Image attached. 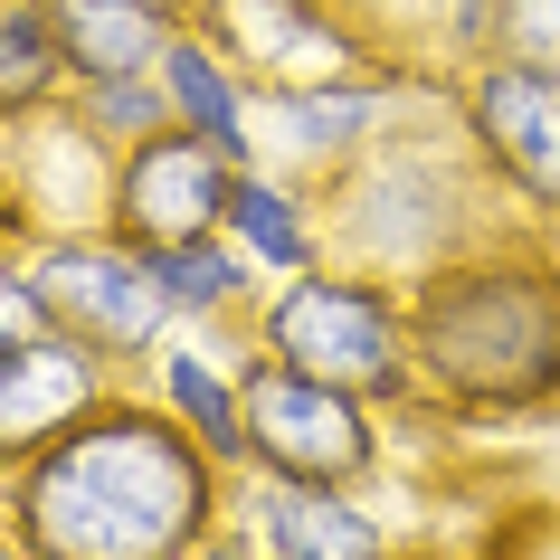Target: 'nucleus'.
<instances>
[{
	"label": "nucleus",
	"instance_id": "obj_1",
	"mask_svg": "<svg viewBox=\"0 0 560 560\" xmlns=\"http://www.w3.org/2000/svg\"><path fill=\"white\" fill-rule=\"evenodd\" d=\"M0 523L38 560H200L229 532V466L124 381L67 438L0 466Z\"/></svg>",
	"mask_w": 560,
	"mask_h": 560
},
{
	"label": "nucleus",
	"instance_id": "obj_2",
	"mask_svg": "<svg viewBox=\"0 0 560 560\" xmlns=\"http://www.w3.org/2000/svg\"><path fill=\"white\" fill-rule=\"evenodd\" d=\"M418 409L456 428H523L560 409V237L503 229L409 285Z\"/></svg>",
	"mask_w": 560,
	"mask_h": 560
},
{
	"label": "nucleus",
	"instance_id": "obj_3",
	"mask_svg": "<svg viewBox=\"0 0 560 560\" xmlns=\"http://www.w3.org/2000/svg\"><path fill=\"white\" fill-rule=\"evenodd\" d=\"M324 229H332V257L371 266L389 285H418V276H438L446 257H466L485 237L523 229L513 200L494 190V172L475 162L466 124H456V77H446L409 124H389L352 172L324 180Z\"/></svg>",
	"mask_w": 560,
	"mask_h": 560
},
{
	"label": "nucleus",
	"instance_id": "obj_4",
	"mask_svg": "<svg viewBox=\"0 0 560 560\" xmlns=\"http://www.w3.org/2000/svg\"><path fill=\"white\" fill-rule=\"evenodd\" d=\"M247 352H276L314 371V381H342L381 409H418V314L409 285H389L352 257H324L266 285V304L247 314Z\"/></svg>",
	"mask_w": 560,
	"mask_h": 560
},
{
	"label": "nucleus",
	"instance_id": "obj_5",
	"mask_svg": "<svg viewBox=\"0 0 560 560\" xmlns=\"http://www.w3.org/2000/svg\"><path fill=\"white\" fill-rule=\"evenodd\" d=\"M446 77L456 67L389 48V58L352 67V77H324V86H257V162H276V172L324 190L332 172H352L361 152L381 143L389 124H409Z\"/></svg>",
	"mask_w": 560,
	"mask_h": 560
},
{
	"label": "nucleus",
	"instance_id": "obj_6",
	"mask_svg": "<svg viewBox=\"0 0 560 560\" xmlns=\"http://www.w3.org/2000/svg\"><path fill=\"white\" fill-rule=\"evenodd\" d=\"M389 418L342 381H314L276 352H247V466L266 475H314V485H381L389 475Z\"/></svg>",
	"mask_w": 560,
	"mask_h": 560
},
{
	"label": "nucleus",
	"instance_id": "obj_7",
	"mask_svg": "<svg viewBox=\"0 0 560 560\" xmlns=\"http://www.w3.org/2000/svg\"><path fill=\"white\" fill-rule=\"evenodd\" d=\"M30 285L48 304V324L77 332L86 352H105L115 371H143L172 342V304L152 285V257L124 229H58V237H20Z\"/></svg>",
	"mask_w": 560,
	"mask_h": 560
},
{
	"label": "nucleus",
	"instance_id": "obj_8",
	"mask_svg": "<svg viewBox=\"0 0 560 560\" xmlns=\"http://www.w3.org/2000/svg\"><path fill=\"white\" fill-rule=\"evenodd\" d=\"M456 124H466L475 162L494 172V190L513 200V219L541 237H560V67L532 58H485L456 67Z\"/></svg>",
	"mask_w": 560,
	"mask_h": 560
},
{
	"label": "nucleus",
	"instance_id": "obj_9",
	"mask_svg": "<svg viewBox=\"0 0 560 560\" xmlns=\"http://www.w3.org/2000/svg\"><path fill=\"white\" fill-rule=\"evenodd\" d=\"M115 162L77 105L0 124V237H58V229H115Z\"/></svg>",
	"mask_w": 560,
	"mask_h": 560
},
{
	"label": "nucleus",
	"instance_id": "obj_10",
	"mask_svg": "<svg viewBox=\"0 0 560 560\" xmlns=\"http://www.w3.org/2000/svg\"><path fill=\"white\" fill-rule=\"evenodd\" d=\"M229 532L257 560H409L381 485H314V475H229Z\"/></svg>",
	"mask_w": 560,
	"mask_h": 560
},
{
	"label": "nucleus",
	"instance_id": "obj_11",
	"mask_svg": "<svg viewBox=\"0 0 560 560\" xmlns=\"http://www.w3.org/2000/svg\"><path fill=\"white\" fill-rule=\"evenodd\" d=\"M200 30L229 48L257 86H324L389 58V38L352 0H200Z\"/></svg>",
	"mask_w": 560,
	"mask_h": 560
},
{
	"label": "nucleus",
	"instance_id": "obj_12",
	"mask_svg": "<svg viewBox=\"0 0 560 560\" xmlns=\"http://www.w3.org/2000/svg\"><path fill=\"white\" fill-rule=\"evenodd\" d=\"M229 180H237V162H229L219 143L162 124V133H143V143L115 162V229L133 237V247L200 237V229L229 219Z\"/></svg>",
	"mask_w": 560,
	"mask_h": 560
},
{
	"label": "nucleus",
	"instance_id": "obj_13",
	"mask_svg": "<svg viewBox=\"0 0 560 560\" xmlns=\"http://www.w3.org/2000/svg\"><path fill=\"white\" fill-rule=\"evenodd\" d=\"M133 371H115L105 352H86L77 332H30V342H10L0 352V466H20L38 456L48 438H67L86 409H105Z\"/></svg>",
	"mask_w": 560,
	"mask_h": 560
},
{
	"label": "nucleus",
	"instance_id": "obj_14",
	"mask_svg": "<svg viewBox=\"0 0 560 560\" xmlns=\"http://www.w3.org/2000/svg\"><path fill=\"white\" fill-rule=\"evenodd\" d=\"M133 389L162 399V409H172L229 475H247V332H190V324H172V342L133 371Z\"/></svg>",
	"mask_w": 560,
	"mask_h": 560
},
{
	"label": "nucleus",
	"instance_id": "obj_15",
	"mask_svg": "<svg viewBox=\"0 0 560 560\" xmlns=\"http://www.w3.org/2000/svg\"><path fill=\"white\" fill-rule=\"evenodd\" d=\"M229 247L247 266H257L266 285H285V276H304V266L332 257V229H324V190L295 172H276V162H237L229 180Z\"/></svg>",
	"mask_w": 560,
	"mask_h": 560
},
{
	"label": "nucleus",
	"instance_id": "obj_16",
	"mask_svg": "<svg viewBox=\"0 0 560 560\" xmlns=\"http://www.w3.org/2000/svg\"><path fill=\"white\" fill-rule=\"evenodd\" d=\"M152 77H162V95H172V124H180V133L219 143L229 162H257V77H247V67H237L200 20L162 48Z\"/></svg>",
	"mask_w": 560,
	"mask_h": 560
},
{
	"label": "nucleus",
	"instance_id": "obj_17",
	"mask_svg": "<svg viewBox=\"0 0 560 560\" xmlns=\"http://www.w3.org/2000/svg\"><path fill=\"white\" fill-rule=\"evenodd\" d=\"M143 257H152V285L172 304V324L190 332H247V314L266 304V276L229 247V229L172 237V247H143Z\"/></svg>",
	"mask_w": 560,
	"mask_h": 560
},
{
	"label": "nucleus",
	"instance_id": "obj_18",
	"mask_svg": "<svg viewBox=\"0 0 560 560\" xmlns=\"http://www.w3.org/2000/svg\"><path fill=\"white\" fill-rule=\"evenodd\" d=\"M48 20H58L77 77H152L162 48L190 30L172 0H48Z\"/></svg>",
	"mask_w": 560,
	"mask_h": 560
},
{
	"label": "nucleus",
	"instance_id": "obj_19",
	"mask_svg": "<svg viewBox=\"0 0 560 560\" xmlns=\"http://www.w3.org/2000/svg\"><path fill=\"white\" fill-rule=\"evenodd\" d=\"M67 86H77V67H67L48 0H0V124L67 105Z\"/></svg>",
	"mask_w": 560,
	"mask_h": 560
},
{
	"label": "nucleus",
	"instance_id": "obj_20",
	"mask_svg": "<svg viewBox=\"0 0 560 560\" xmlns=\"http://www.w3.org/2000/svg\"><path fill=\"white\" fill-rule=\"evenodd\" d=\"M67 105H77V115H86L115 152H133L143 133H162V124H172L162 77H77V86H67Z\"/></svg>",
	"mask_w": 560,
	"mask_h": 560
},
{
	"label": "nucleus",
	"instance_id": "obj_21",
	"mask_svg": "<svg viewBox=\"0 0 560 560\" xmlns=\"http://www.w3.org/2000/svg\"><path fill=\"white\" fill-rule=\"evenodd\" d=\"M494 48L532 67H560V0H494Z\"/></svg>",
	"mask_w": 560,
	"mask_h": 560
},
{
	"label": "nucleus",
	"instance_id": "obj_22",
	"mask_svg": "<svg viewBox=\"0 0 560 560\" xmlns=\"http://www.w3.org/2000/svg\"><path fill=\"white\" fill-rule=\"evenodd\" d=\"M30 332H48V304H38V285H30V257L0 237V352L30 342Z\"/></svg>",
	"mask_w": 560,
	"mask_h": 560
},
{
	"label": "nucleus",
	"instance_id": "obj_23",
	"mask_svg": "<svg viewBox=\"0 0 560 560\" xmlns=\"http://www.w3.org/2000/svg\"><path fill=\"white\" fill-rule=\"evenodd\" d=\"M200 560H257V551H247L237 532H209V541H200Z\"/></svg>",
	"mask_w": 560,
	"mask_h": 560
},
{
	"label": "nucleus",
	"instance_id": "obj_24",
	"mask_svg": "<svg viewBox=\"0 0 560 560\" xmlns=\"http://www.w3.org/2000/svg\"><path fill=\"white\" fill-rule=\"evenodd\" d=\"M0 560H38V551H30V541H20L10 523H0Z\"/></svg>",
	"mask_w": 560,
	"mask_h": 560
}]
</instances>
